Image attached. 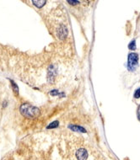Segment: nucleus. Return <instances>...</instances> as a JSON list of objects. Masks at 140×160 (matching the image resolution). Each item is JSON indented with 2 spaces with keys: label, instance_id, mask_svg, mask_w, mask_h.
Masks as SVG:
<instances>
[{
  "label": "nucleus",
  "instance_id": "obj_1",
  "mask_svg": "<svg viewBox=\"0 0 140 160\" xmlns=\"http://www.w3.org/2000/svg\"><path fill=\"white\" fill-rule=\"evenodd\" d=\"M20 111L22 115L29 119H33V118L39 116L40 113H41L39 108L29 104H21L20 108Z\"/></svg>",
  "mask_w": 140,
  "mask_h": 160
},
{
  "label": "nucleus",
  "instance_id": "obj_10",
  "mask_svg": "<svg viewBox=\"0 0 140 160\" xmlns=\"http://www.w3.org/2000/svg\"><path fill=\"white\" fill-rule=\"evenodd\" d=\"M50 95H52V96L58 95V96H60V97L62 95H64V94H62H62H60V93H59L57 90H52V91H51V92H50Z\"/></svg>",
  "mask_w": 140,
  "mask_h": 160
},
{
  "label": "nucleus",
  "instance_id": "obj_6",
  "mask_svg": "<svg viewBox=\"0 0 140 160\" xmlns=\"http://www.w3.org/2000/svg\"><path fill=\"white\" fill-rule=\"evenodd\" d=\"M46 3H47V1L46 0H33L32 1V3L36 6V7H37V8H41V7H43L45 4H46Z\"/></svg>",
  "mask_w": 140,
  "mask_h": 160
},
{
  "label": "nucleus",
  "instance_id": "obj_13",
  "mask_svg": "<svg viewBox=\"0 0 140 160\" xmlns=\"http://www.w3.org/2000/svg\"><path fill=\"white\" fill-rule=\"evenodd\" d=\"M138 119L140 120V105L138 108Z\"/></svg>",
  "mask_w": 140,
  "mask_h": 160
},
{
  "label": "nucleus",
  "instance_id": "obj_9",
  "mask_svg": "<svg viewBox=\"0 0 140 160\" xmlns=\"http://www.w3.org/2000/svg\"><path fill=\"white\" fill-rule=\"evenodd\" d=\"M10 83H12V88H13V90H14V92L15 93L16 95L18 94V92H19V88H18V86H17V84H16L13 81V80H10Z\"/></svg>",
  "mask_w": 140,
  "mask_h": 160
},
{
  "label": "nucleus",
  "instance_id": "obj_5",
  "mask_svg": "<svg viewBox=\"0 0 140 160\" xmlns=\"http://www.w3.org/2000/svg\"><path fill=\"white\" fill-rule=\"evenodd\" d=\"M70 130H72L73 131H77V132H82L85 133L86 132V130L84 127H80V126H76V125H70L69 127Z\"/></svg>",
  "mask_w": 140,
  "mask_h": 160
},
{
  "label": "nucleus",
  "instance_id": "obj_4",
  "mask_svg": "<svg viewBox=\"0 0 140 160\" xmlns=\"http://www.w3.org/2000/svg\"><path fill=\"white\" fill-rule=\"evenodd\" d=\"M68 34V31L67 29L65 28V26H61L60 29H58V31H57V35L60 39H64L66 37Z\"/></svg>",
  "mask_w": 140,
  "mask_h": 160
},
{
  "label": "nucleus",
  "instance_id": "obj_3",
  "mask_svg": "<svg viewBox=\"0 0 140 160\" xmlns=\"http://www.w3.org/2000/svg\"><path fill=\"white\" fill-rule=\"evenodd\" d=\"M76 158L78 160H86L88 159V152L85 148H79L76 152Z\"/></svg>",
  "mask_w": 140,
  "mask_h": 160
},
{
  "label": "nucleus",
  "instance_id": "obj_7",
  "mask_svg": "<svg viewBox=\"0 0 140 160\" xmlns=\"http://www.w3.org/2000/svg\"><path fill=\"white\" fill-rule=\"evenodd\" d=\"M59 125V121L58 120H54L53 122H52L51 124L48 125L47 129H53V128H57Z\"/></svg>",
  "mask_w": 140,
  "mask_h": 160
},
{
  "label": "nucleus",
  "instance_id": "obj_2",
  "mask_svg": "<svg viewBox=\"0 0 140 160\" xmlns=\"http://www.w3.org/2000/svg\"><path fill=\"white\" fill-rule=\"evenodd\" d=\"M139 63V55L135 52H131L128 55L127 59V69L129 71H133Z\"/></svg>",
  "mask_w": 140,
  "mask_h": 160
},
{
  "label": "nucleus",
  "instance_id": "obj_8",
  "mask_svg": "<svg viewBox=\"0 0 140 160\" xmlns=\"http://www.w3.org/2000/svg\"><path fill=\"white\" fill-rule=\"evenodd\" d=\"M128 48H129L131 51H135V50H136V40H132V41L129 43V45H128Z\"/></svg>",
  "mask_w": 140,
  "mask_h": 160
},
{
  "label": "nucleus",
  "instance_id": "obj_11",
  "mask_svg": "<svg viewBox=\"0 0 140 160\" xmlns=\"http://www.w3.org/2000/svg\"><path fill=\"white\" fill-rule=\"evenodd\" d=\"M134 98L135 99H139L140 98V88H138L135 91V93H134Z\"/></svg>",
  "mask_w": 140,
  "mask_h": 160
},
{
  "label": "nucleus",
  "instance_id": "obj_12",
  "mask_svg": "<svg viewBox=\"0 0 140 160\" xmlns=\"http://www.w3.org/2000/svg\"><path fill=\"white\" fill-rule=\"evenodd\" d=\"M68 3H71L72 5H76V4H78L79 2H78V1H72V0H69V1H68Z\"/></svg>",
  "mask_w": 140,
  "mask_h": 160
}]
</instances>
